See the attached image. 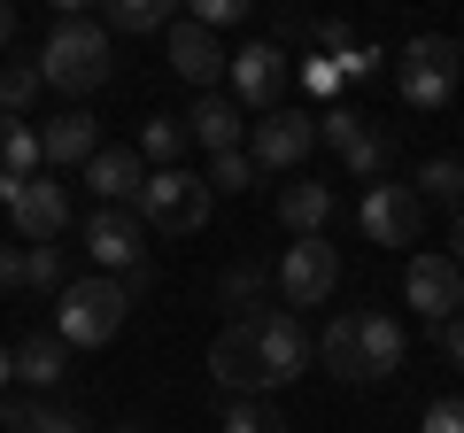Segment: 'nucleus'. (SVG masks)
<instances>
[{
    "label": "nucleus",
    "instance_id": "nucleus-13",
    "mask_svg": "<svg viewBox=\"0 0 464 433\" xmlns=\"http://www.w3.org/2000/svg\"><path fill=\"white\" fill-rule=\"evenodd\" d=\"M317 140H325V148H341V163L356 170V178H380V170H387V140L372 132L356 109H325V117H317Z\"/></svg>",
    "mask_w": 464,
    "mask_h": 433
},
{
    "label": "nucleus",
    "instance_id": "nucleus-24",
    "mask_svg": "<svg viewBox=\"0 0 464 433\" xmlns=\"http://www.w3.org/2000/svg\"><path fill=\"white\" fill-rule=\"evenodd\" d=\"M101 32H170V0H109V16H101Z\"/></svg>",
    "mask_w": 464,
    "mask_h": 433
},
{
    "label": "nucleus",
    "instance_id": "nucleus-29",
    "mask_svg": "<svg viewBox=\"0 0 464 433\" xmlns=\"http://www.w3.org/2000/svg\"><path fill=\"white\" fill-rule=\"evenodd\" d=\"M24 286H47V294H63V248H24Z\"/></svg>",
    "mask_w": 464,
    "mask_h": 433
},
{
    "label": "nucleus",
    "instance_id": "nucleus-39",
    "mask_svg": "<svg viewBox=\"0 0 464 433\" xmlns=\"http://www.w3.org/2000/svg\"><path fill=\"white\" fill-rule=\"evenodd\" d=\"M8 380H16V349H0V387H8Z\"/></svg>",
    "mask_w": 464,
    "mask_h": 433
},
{
    "label": "nucleus",
    "instance_id": "nucleus-6",
    "mask_svg": "<svg viewBox=\"0 0 464 433\" xmlns=\"http://www.w3.org/2000/svg\"><path fill=\"white\" fill-rule=\"evenodd\" d=\"M333 286H341V248H333V240H295V248L279 255V294H286V310H317Z\"/></svg>",
    "mask_w": 464,
    "mask_h": 433
},
{
    "label": "nucleus",
    "instance_id": "nucleus-36",
    "mask_svg": "<svg viewBox=\"0 0 464 433\" xmlns=\"http://www.w3.org/2000/svg\"><path fill=\"white\" fill-rule=\"evenodd\" d=\"M302 78H310V93H333V85H341V70H333V54H317V63L302 70Z\"/></svg>",
    "mask_w": 464,
    "mask_h": 433
},
{
    "label": "nucleus",
    "instance_id": "nucleus-28",
    "mask_svg": "<svg viewBox=\"0 0 464 433\" xmlns=\"http://www.w3.org/2000/svg\"><path fill=\"white\" fill-rule=\"evenodd\" d=\"M39 93H47V85H39V63H16V70H0V117H24V109H32Z\"/></svg>",
    "mask_w": 464,
    "mask_h": 433
},
{
    "label": "nucleus",
    "instance_id": "nucleus-15",
    "mask_svg": "<svg viewBox=\"0 0 464 433\" xmlns=\"http://www.w3.org/2000/svg\"><path fill=\"white\" fill-rule=\"evenodd\" d=\"M209 371H217V387H232V395H264V364H256V325L248 317L209 341Z\"/></svg>",
    "mask_w": 464,
    "mask_h": 433
},
{
    "label": "nucleus",
    "instance_id": "nucleus-12",
    "mask_svg": "<svg viewBox=\"0 0 464 433\" xmlns=\"http://www.w3.org/2000/svg\"><path fill=\"white\" fill-rule=\"evenodd\" d=\"M8 216H16V240H24V248H54V233L70 225V194L54 178H24L16 201H8Z\"/></svg>",
    "mask_w": 464,
    "mask_h": 433
},
{
    "label": "nucleus",
    "instance_id": "nucleus-2",
    "mask_svg": "<svg viewBox=\"0 0 464 433\" xmlns=\"http://www.w3.org/2000/svg\"><path fill=\"white\" fill-rule=\"evenodd\" d=\"M124 310H132L124 279L93 271V279H70L63 294H54V333H63L70 349H109V341L124 333Z\"/></svg>",
    "mask_w": 464,
    "mask_h": 433
},
{
    "label": "nucleus",
    "instance_id": "nucleus-17",
    "mask_svg": "<svg viewBox=\"0 0 464 433\" xmlns=\"http://www.w3.org/2000/svg\"><path fill=\"white\" fill-rule=\"evenodd\" d=\"M85 186L101 194V209H140V186H148V170H140L132 148H101L93 163H85Z\"/></svg>",
    "mask_w": 464,
    "mask_h": 433
},
{
    "label": "nucleus",
    "instance_id": "nucleus-31",
    "mask_svg": "<svg viewBox=\"0 0 464 433\" xmlns=\"http://www.w3.org/2000/svg\"><path fill=\"white\" fill-rule=\"evenodd\" d=\"M217 294H225V302H248V317H256V310H264V302H256V294H264V271H256V264H232L225 279H217Z\"/></svg>",
    "mask_w": 464,
    "mask_h": 433
},
{
    "label": "nucleus",
    "instance_id": "nucleus-14",
    "mask_svg": "<svg viewBox=\"0 0 464 433\" xmlns=\"http://www.w3.org/2000/svg\"><path fill=\"white\" fill-rule=\"evenodd\" d=\"M170 70H179L186 85H201V93H217V78L232 70V54L217 47V32H201V24L186 16V24H170Z\"/></svg>",
    "mask_w": 464,
    "mask_h": 433
},
{
    "label": "nucleus",
    "instance_id": "nucleus-8",
    "mask_svg": "<svg viewBox=\"0 0 464 433\" xmlns=\"http://www.w3.org/2000/svg\"><path fill=\"white\" fill-rule=\"evenodd\" d=\"M402 294H411L418 317L449 325V317L464 310V271H457V255H411V271H402Z\"/></svg>",
    "mask_w": 464,
    "mask_h": 433
},
{
    "label": "nucleus",
    "instance_id": "nucleus-11",
    "mask_svg": "<svg viewBox=\"0 0 464 433\" xmlns=\"http://www.w3.org/2000/svg\"><path fill=\"white\" fill-rule=\"evenodd\" d=\"M279 93H286V54H279V39H248V47L232 54V101L271 117Z\"/></svg>",
    "mask_w": 464,
    "mask_h": 433
},
{
    "label": "nucleus",
    "instance_id": "nucleus-10",
    "mask_svg": "<svg viewBox=\"0 0 464 433\" xmlns=\"http://www.w3.org/2000/svg\"><path fill=\"white\" fill-rule=\"evenodd\" d=\"M148 225H140V209H101L93 225H85V248H93V264L109 271V279H132L140 264H148Z\"/></svg>",
    "mask_w": 464,
    "mask_h": 433
},
{
    "label": "nucleus",
    "instance_id": "nucleus-4",
    "mask_svg": "<svg viewBox=\"0 0 464 433\" xmlns=\"http://www.w3.org/2000/svg\"><path fill=\"white\" fill-rule=\"evenodd\" d=\"M457 78H464L457 39H411V54H402V101H411V109H441V101L457 93Z\"/></svg>",
    "mask_w": 464,
    "mask_h": 433
},
{
    "label": "nucleus",
    "instance_id": "nucleus-18",
    "mask_svg": "<svg viewBox=\"0 0 464 433\" xmlns=\"http://www.w3.org/2000/svg\"><path fill=\"white\" fill-rule=\"evenodd\" d=\"M39 155H47V170L54 163H93V155H101V124L93 117H85V109H63V117H47V124H39Z\"/></svg>",
    "mask_w": 464,
    "mask_h": 433
},
{
    "label": "nucleus",
    "instance_id": "nucleus-25",
    "mask_svg": "<svg viewBox=\"0 0 464 433\" xmlns=\"http://www.w3.org/2000/svg\"><path fill=\"white\" fill-rule=\"evenodd\" d=\"M140 155H148L155 170H179V155H186V117H148V124H140Z\"/></svg>",
    "mask_w": 464,
    "mask_h": 433
},
{
    "label": "nucleus",
    "instance_id": "nucleus-37",
    "mask_svg": "<svg viewBox=\"0 0 464 433\" xmlns=\"http://www.w3.org/2000/svg\"><path fill=\"white\" fill-rule=\"evenodd\" d=\"M8 286H24V248H0V294Z\"/></svg>",
    "mask_w": 464,
    "mask_h": 433
},
{
    "label": "nucleus",
    "instance_id": "nucleus-19",
    "mask_svg": "<svg viewBox=\"0 0 464 433\" xmlns=\"http://www.w3.org/2000/svg\"><path fill=\"white\" fill-rule=\"evenodd\" d=\"M279 225H286L295 240H325V225H333V186H317V178L279 186Z\"/></svg>",
    "mask_w": 464,
    "mask_h": 433
},
{
    "label": "nucleus",
    "instance_id": "nucleus-7",
    "mask_svg": "<svg viewBox=\"0 0 464 433\" xmlns=\"http://www.w3.org/2000/svg\"><path fill=\"white\" fill-rule=\"evenodd\" d=\"M418 225H426V201H418L411 186H372V194L356 201V233H364L372 248H411Z\"/></svg>",
    "mask_w": 464,
    "mask_h": 433
},
{
    "label": "nucleus",
    "instance_id": "nucleus-1",
    "mask_svg": "<svg viewBox=\"0 0 464 433\" xmlns=\"http://www.w3.org/2000/svg\"><path fill=\"white\" fill-rule=\"evenodd\" d=\"M32 63H39V85L85 101V93H101V85H109V32H101L93 16H63Z\"/></svg>",
    "mask_w": 464,
    "mask_h": 433
},
{
    "label": "nucleus",
    "instance_id": "nucleus-16",
    "mask_svg": "<svg viewBox=\"0 0 464 433\" xmlns=\"http://www.w3.org/2000/svg\"><path fill=\"white\" fill-rule=\"evenodd\" d=\"M356 349H364V387H372V380H395L402 371L411 333H402V317H387V310H356Z\"/></svg>",
    "mask_w": 464,
    "mask_h": 433
},
{
    "label": "nucleus",
    "instance_id": "nucleus-38",
    "mask_svg": "<svg viewBox=\"0 0 464 433\" xmlns=\"http://www.w3.org/2000/svg\"><path fill=\"white\" fill-rule=\"evenodd\" d=\"M8 39H16V8H8V0H0V47H8Z\"/></svg>",
    "mask_w": 464,
    "mask_h": 433
},
{
    "label": "nucleus",
    "instance_id": "nucleus-30",
    "mask_svg": "<svg viewBox=\"0 0 464 433\" xmlns=\"http://www.w3.org/2000/svg\"><path fill=\"white\" fill-rule=\"evenodd\" d=\"M248 178H256V163H248L240 148H232V155H209V194H240Z\"/></svg>",
    "mask_w": 464,
    "mask_h": 433
},
{
    "label": "nucleus",
    "instance_id": "nucleus-3",
    "mask_svg": "<svg viewBox=\"0 0 464 433\" xmlns=\"http://www.w3.org/2000/svg\"><path fill=\"white\" fill-rule=\"evenodd\" d=\"M209 178H194V170H148V186H140V225H163V233H201L209 225Z\"/></svg>",
    "mask_w": 464,
    "mask_h": 433
},
{
    "label": "nucleus",
    "instance_id": "nucleus-22",
    "mask_svg": "<svg viewBox=\"0 0 464 433\" xmlns=\"http://www.w3.org/2000/svg\"><path fill=\"white\" fill-rule=\"evenodd\" d=\"M39 124H24V117H0V186H24V178H39Z\"/></svg>",
    "mask_w": 464,
    "mask_h": 433
},
{
    "label": "nucleus",
    "instance_id": "nucleus-20",
    "mask_svg": "<svg viewBox=\"0 0 464 433\" xmlns=\"http://www.w3.org/2000/svg\"><path fill=\"white\" fill-rule=\"evenodd\" d=\"M186 140H201L209 155H232V140H240V109H232L225 93H201L194 109H186Z\"/></svg>",
    "mask_w": 464,
    "mask_h": 433
},
{
    "label": "nucleus",
    "instance_id": "nucleus-23",
    "mask_svg": "<svg viewBox=\"0 0 464 433\" xmlns=\"http://www.w3.org/2000/svg\"><path fill=\"white\" fill-rule=\"evenodd\" d=\"M317 356H325V371H333V380H348V387L364 380V349H356V317H333V325H325V341H317Z\"/></svg>",
    "mask_w": 464,
    "mask_h": 433
},
{
    "label": "nucleus",
    "instance_id": "nucleus-21",
    "mask_svg": "<svg viewBox=\"0 0 464 433\" xmlns=\"http://www.w3.org/2000/svg\"><path fill=\"white\" fill-rule=\"evenodd\" d=\"M16 380H24V387H54V380H70V341H63V333H32V341H16Z\"/></svg>",
    "mask_w": 464,
    "mask_h": 433
},
{
    "label": "nucleus",
    "instance_id": "nucleus-27",
    "mask_svg": "<svg viewBox=\"0 0 464 433\" xmlns=\"http://www.w3.org/2000/svg\"><path fill=\"white\" fill-rule=\"evenodd\" d=\"M411 194H418V201H464V163H449V155H433V163H418Z\"/></svg>",
    "mask_w": 464,
    "mask_h": 433
},
{
    "label": "nucleus",
    "instance_id": "nucleus-26",
    "mask_svg": "<svg viewBox=\"0 0 464 433\" xmlns=\"http://www.w3.org/2000/svg\"><path fill=\"white\" fill-rule=\"evenodd\" d=\"M225 433H295V426H286L264 395H232L225 402Z\"/></svg>",
    "mask_w": 464,
    "mask_h": 433
},
{
    "label": "nucleus",
    "instance_id": "nucleus-5",
    "mask_svg": "<svg viewBox=\"0 0 464 433\" xmlns=\"http://www.w3.org/2000/svg\"><path fill=\"white\" fill-rule=\"evenodd\" d=\"M256 364H264V387H286L310 371V333H302L295 310H256Z\"/></svg>",
    "mask_w": 464,
    "mask_h": 433
},
{
    "label": "nucleus",
    "instance_id": "nucleus-32",
    "mask_svg": "<svg viewBox=\"0 0 464 433\" xmlns=\"http://www.w3.org/2000/svg\"><path fill=\"white\" fill-rule=\"evenodd\" d=\"M240 16H248V0H194L201 32H225V24H240Z\"/></svg>",
    "mask_w": 464,
    "mask_h": 433
},
{
    "label": "nucleus",
    "instance_id": "nucleus-40",
    "mask_svg": "<svg viewBox=\"0 0 464 433\" xmlns=\"http://www.w3.org/2000/svg\"><path fill=\"white\" fill-rule=\"evenodd\" d=\"M449 248H457V271H464V216H457V233H449Z\"/></svg>",
    "mask_w": 464,
    "mask_h": 433
},
{
    "label": "nucleus",
    "instance_id": "nucleus-33",
    "mask_svg": "<svg viewBox=\"0 0 464 433\" xmlns=\"http://www.w3.org/2000/svg\"><path fill=\"white\" fill-rule=\"evenodd\" d=\"M418 433H464V395H441L426 418H418Z\"/></svg>",
    "mask_w": 464,
    "mask_h": 433
},
{
    "label": "nucleus",
    "instance_id": "nucleus-9",
    "mask_svg": "<svg viewBox=\"0 0 464 433\" xmlns=\"http://www.w3.org/2000/svg\"><path fill=\"white\" fill-rule=\"evenodd\" d=\"M310 148H317V117H310V109H271V117H256L248 163L256 170H295Z\"/></svg>",
    "mask_w": 464,
    "mask_h": 433
},
{
    "label": "nucleus",
    "instance_id": "nucleus-41",
    "mask_svg": "<svg viewBox=\"0 0 464 433\" xmlns=\"http://www.w3.org/2000/svg\"><path fill=\"white\" fill-rule=\"evenodd\" d=\"M116 433H148V426H140V418H124V426H116Z\"/></svg>",
    "mask_w": 464,
    "mask_h": 433
},
{
    "label": "nucleus",
    "instance_id": "nucleus-34",
    "mask_svg": "<svg viewBox=\"0 0 464 433\" xmlns=\"http://www.w3.org/2000/svg\"><path fill=\"white\" fill-rule=\"evenodd\" d=\"M32 433H85V418H78V410H47V402H39Z\"/></svg>",
    "mask_w": 464,
    "mask_h": 433
},
{
    "label": "nucleus",
    "instance_id": "nucleus-35",
    "mask_svg": "<svg viewBox=\"0 0 464 433\" xmlns=\"http://www.w3.org/2000/svg\"><path fill=\"white\" fill-rule=\"evenodd\" d=\"M441 356H449V364L464 371V310H457V317H449V325H441Z\"/></svg>",
    "mask_w": 464,
    "mask_h": 433
}]
</instances>
